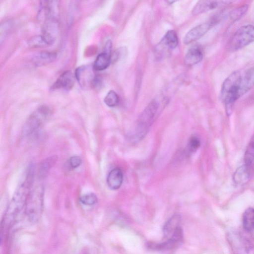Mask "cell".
Listing matches in <instances>:
<instances>
[{
  "instance_id": "obj_32",
  "label": "cell",
  "mask_w": 254,
  "mask_h": 254,
  "mask_svg": "<svg viewBox=\"0 0 254 254\" xmlns=\"http://www.w3.org/2000/svg\"><path fill=\"white\" fill-rule=\"evenodd\" d=\"M102 78L99 75H95L93 79L92 87L98 89L101 88L102 85Z\"/></svg>"
},
{
  "instance_id": "obj_27",
  "label": "cell",
  "mask_w": 254,
  "mask_h": 254,
  "mask_svg": "<svg viewBox=\"0 0 254 254\" xmlns=\"http://www.w3.org/2000/svg\"><path fill=\"white\" fill-rule=\"evenodd\" d=\"M80 201L85 205H93L96 204L98 199L94 193H89L82 195L79 198Z\"/></svg>"
},
{
  "instance_id": "obj_8",
  "label": "cell",
  "mask_w": 254,
  "mask_h": 254,
  "mask_svg": "<svg viewBox=\"0 0 254 254\" xmlns=\"http://www.w3.org/2000/svg\"><path fill=\"white\" fill-rule=\"evenodd\" d=\"M183 231L181 227L177 229L171 238L159 243H148V249L157 251H168L176 249L183 241Z\"/></svg>"
},
{
  "instance_id": "obj_5",
  "label": "cell",
  "mask_w": 254,
  "mask_h": 254,
  "mask_svg": "<svg viewBox=\"0 0 254 254\" xmlns=\"http://www.w3.org/2000/svg\"><path fill=\"white\" fill-rule=\"evenodd\" d=\"M52 111L47 106L37 108L28 118L23 126L22 134L29 135L38 129L51 116Z\"/></svg>"
},
{
  "instance_id": "obj_20",
  "label": "cell",
  "mask_w": 254,
  "mask_h": 254,
  "mask_svg": "<svg viewBox=\"0 0 254 254\" xmlns=\"http://www.w3.org/2000/svg\"><path fill=\"white\" fill-rule=\"evenodd\" d=\"M249 167L245 164L235 171L233 176V180L236 185L242 186L248 182L250 177Z\"/></svg>"
},
{
  "instance_id": "obj_28",
  "label": "cell",
  "mask_w": 254,
  "mask_h": 254,
  "mask_svg": "<svg viewBox=\"0 0 254 254\" xmlns=\"http://www.w3.org/2000/svg\"><path fill=\"white\" fill-rule=\"evenodd\" d=\"M200 144L199 138L196 136L192 135L189 140L188 149L191 152H195L199 148Z\"/></svg>"
},
{
  "instance_id": "obj_6",
  "label": "cell",
  "mask_w": 254,
  "mask_h": 254,
  "mask_svg": "<svg viewBox=\"0 0 254 254\" xmlns=\"http://www.w3.org/2000/svg\"><path fill=\"white\" fill-rule=\"evenodd\" d=\"M254 41V26L244 25L240 28L230 38L228 49L233 52L240 50Z\"/></svg>"
},
{
  "instance_id": "obj_14",
  "label": "cell",
  "mask_w": 254,
  "mask_h": 254,
  "mask_svg": "<svg viewBox=\"0 0 254 254\" xmlns=\"http://www.w3.org/2000/svg\"><path fill=\"white\" fill-rule=\"evenodd\" d=\"M56 1H43L39 11L38 16L44 22L56 20L58 14V5Z\"/></svg>"
},
{
  "instance_id": "obj_10",
  "label": "cell",
  "mask_w": 254,
  "mask_h": 254,
  "mask_svg": "<svg viewBox=\"0 0 254 254\" xmlns=\"http://www.w3.org/2000/svg\"><path fill=\"white\" fill-rule=\"evenodd\" d=\"M93 66L84 65L78 67L75 71V77L80 86L83 88L92 87L95 77Z\"/></svg>"
},
{
  "instance_id": "obj_13",
  "label": "cell",
  "mask_w": 254,
  "mask_h": 254,
  "mask_svg": "<svg viewBox=\"0 0 254 254\" xmlns=\"http://www.w3.org/2000/svg\"><path fill=\"white\" fill-rule=\"evenodd\" d=\"M112 44L110 40L108 41L104 47L103 52L97 57L94 64V70L101 71L106 69L111 62V49Z\"/></svg>"
},
{
  "instance_id": "obj_7",
  "label": "cell",
  "mask_w": 254,
  "mask_h": 254,
  "mask_svg": "<svg viewBox=\"0 0 254 254\" xmlns=\"http://www.w3.org/2000/svg\"><path fill=\"white\" fill-rule=\"evenodd\" d=\"M226 237L234 254H254V245L241 233L230 231Z\"/></svg>"
},
{
  "instance_id": "obj_26",
  "label": "cell",
  "mask_w": 254,
  "mask_h": 254,
  "mask_svg": "<svg viewBox=\"0 0 254 254\" xmlns=\"http://www.w3.org/2000/svg\"><path fill=\"white\" fill-rule=\"evenodd\" d=\"M248 9L247 5H241L234 9L230 14L231 18L234 21L240 19L247 12Z\"/></svg>"
},
{
  "instance_id": "obj_29",
  "label": "cell",
  "mask_w": 254,
  "mask_h": 254,
  "mask_svg": "<svg viewBox=\"0 0 254 254\" xmlns=\"http://www.w3.org/2000/svg\"><path fill=\"white\" fill-rule=\"evenodd\" d=\"M82 163V159L78 156H73L67 161L68 167L70 169H74L79 167Z\"/></svg>"
},
{
  "instance_id": "obj_3",
  "label": "cell",
  "mask_w": 254,
  "mask_h": 254,
  "mask_svg": "<svg viewBox=\"0 0 254 254\" xmlns=\"http://www.w3.org/2000/svg\"><path fill=\"white\" fill-rule=\"evenodd\" d=\"M159 105L157 101L153 100L141 113L135 128L127 137L131 142L139 141L145 136L154 120Z\"/></svg>"
},
{
  "instance_id": "obj_30",
  "label": "cell",
  "mask_w": 254,
  "mask_h": 254,
  "mask_svg": "<svg viewBox=\"0 0 254 254\" xmlns=\"http://www.w3.org/2000/svg\"><path fill=\"white\" fill-rule=\"evenodd\" d=\"M127 52V49L126 47H121L116 51L115 52L113 57V60H119L122 58H124L126 56V53Z\"/></svg>"
},
{
  "instance_id": "obj_23",
  "label": "cell",
  "mask_w": 254,
  "mask_h": 254,
  "mask_svg": "<svg viewBox=\"0 0 254 254\" xmlns=\"http://www.w3.org/2000/svg\"><path fill=\"white\" fill-rule=\"evenodd\" d=\"M242 222L245 230L251 232L254 230V208L249 207L245 211Z\"/></svg>"
},
{
  "instance_id": "obj_16",
  "label": "cell",
  "mask_w": 254,
  "mask_h": 254,
  "mask_svg": "<svg viewBox=\"0 0 254 254\" xmlns=\"http://www.w3.org/2000/svg\"><path fill=\"white\" fill-rule=\"evenodd\" d=\"M74 80L75 77L72 73L69 70L65 71L60 75L51 88L52 90H69L74 85Z\"/></svg>"
},
{
  "instance_id": "obj_12",
  "label": "cell",
  "mask_w": 254,
  "mask_h": 254,
  "mask_svg": "<svg viewBox=\"0 0 254 254\" xmlns=\"http://www.w3.org/2000/svg\"><path fill=\"white\" fill-rule=\"evenodd\" d=\"M231 0H200L198 1L192 10L193 15H197L208 11L223 6L233 2Z\"/></svg>"
},
{
  "instance_id": "obj_11",
  "label": "cell",
  "mask_w": 254,
  "mask_h": 254,
  "mask_svg": "<svg viewBox=\"0 0 254 254\" xmlns=\"http://www.w3.org/2000/svg\"><path fill=\"white\" fill-rule=\"evenodd\" d=\"M216 20L214 18L192 28L184 37V43L188 44L201 37L214 25Z\"/></svg>"
},
{
  "instance_id": "obj_15",
  "label": "cell",
  "mask_w": 254,
  "mask_h": 254,
  "mask_svg": "<svg viewBox=\"0 0 254 254\" xmlns=\"http://www.w3.org/2000/svg\"><path fill=\"white\" fill-rule=\"evenodd\" d=\"M58 24L56 20L44 22L41 36L47 46L51 45L54 42L58 33Z\"/></svg>"
},
{
  "instance_id": "obj_24",
  "label": "cell",
  "mask_w": 254,
  "mask_h": 254,
  "mask_svg": "<svg viewBox=\"0 0 254 254\" xmlns=\"http://www.w3.org/2000/svg\"><path fill=\"white\" fill-rule=\"evenodd\" d=\"M254 161V134L251 138L248 145L247 147L245 155V164L248 166H250Z\"/></svg>"
},
{
  "instance_id": "obj_9",
  "label": "cell",
  "mask_w": 254,
  "mask_h": 254,
  "mask_svg": "<svg viewBox=\"0 0 254 254\" xmlns=\"http://www.w3.org/2000/svg\"><path fill=\"white\" fill-rule=\"evenodd\" d=\"M178 39L174 30L167 32L156 48V56L161 59L169 51L173 50L178 45Z\"/></svg>"
},
{
  "instance_id": "obj_31",
  "label": "cell",
  "mask_w": 254,
  "mask_h": 254,
  "mask_svg": "<svg viewBox=\"0 0 254 254\" xmlns=\"http://www.w3.org/2000/svg\"><path fill=\"white\" fill-rule=\"evenodd\" d=\"M9 22H4L3 24L1 25L0 27V41L1 43V41L2 40V38L4 39L5 36H6V34L8 32L9 28L10 27Z\"/></svg>"
},
{
  "instance_id": "obj_33",
  "label": "cell",
  "mask_w": 254,
  "mask_h": 254,
  "mask_svg": "<svg viewBox=\"0 0 254 254\" xmlns=\"http://www.w3.org/2000/svg\"><path fill=\"white\" fill-rule=\"evenodd\" d=\"M252 232V236H253V238L254 239V230L252 232Z\"/></svg>"
},
{
  "instance_id": "obj_21",
  "label": "cell",
  "mask_w": 254,
  "mask_h": 254,
  "mask_svg": "<svg viewBox=\"0 0 254 254\" xmlns=\"http://www.w3.org/2000/svg\"><path fill=\"white\" fill-rule=\"evenodd\" d=\"M202 58L201 50L199 47L195 46L188 50L185 57V62L187 64L192 65L200 62Z\"/></svg>"
},
{
  "instance_id": "obj_18",
  "label": "cell",
  "mask_w": 254,
  "mask_h": 254,
  "mask_svg": "<svg viewBox=\"0 0 254 254\" xmlns=\"http://www.w3.org/2000/svg\"><path fill=\"white\" fill-rule=\"evenodd\" d=\"M181 215L176 214L165 223L163 229V235L165 239L171 238L175 231L181 226Z\"/></svg>"
},
{
  "instance_id": "obj_4",
  "label": "cell",
  "mask_w": 254,
  "mask_h": 254,
  "mask_svg": "<svg viewBox=\"0 0 254 254\" xmlns=\"http://www.w3.org/2000/svg\"><path fill=\"white\" fill-rule=\"evenodd\" d=\"M44 189L39 185L30 190L26 199L24 211L27 219L31 223L37 222L43 210Z\"/></svg>"
},
{
  "instance_id": "obj_25",
  "label": "cell",
  "mask_w": 254,
  "mask_h": 254,
  "mask_svg": "<svg viewBox=\"0 0 254 254\" xmlns=\"http://www.w3.org/2000/svg\"><path fill=\"white\" fill-rule=\"evenodd\" d=\"M104 103L110 107H114L118 105L119 98L118 94L113 90H110L104 99Z\"/></svg>"
},
{
  "instance_id": "obj_22",
  "label": "cell",
  "mask_w": 254,
  "mask_h": 254,
  "mask_svg": "<svg viewBox=\"0 0 254 254\" xmlns=\"http://www.w3.org/2000/svg\"><path fill=\"white\" fill-rule=\"evenodd\" d=\"M57 159L58 157L57 156H52L43 160L39 166V177L41 178L45 177L51 168L56 164Z\"/></svg>"
},
{
  "instance_id": "obj_2",
  "label": "cell",
  "mask_w": 254,
  "mask_h": 254,
  "mask_svg": "<svg viewBox=\"0 0 254 254\" xmlns=\"http://www.w3.org/2000/svg\"><path fill=\"white\" fill-rule=\"evenodd\" d=\"M244 77V71H235L222 84L221 95L228 115H231L235 102L249 91Z\"/></svg>"
},
{
  "instance_id": "obj_1",
  "label": "cell",
  "mask_w": 254,
  "mask_h": 254,
  "mask_svg": "<svg viewBox=\"0 0 254 254\" xmlns=\"http://www.w3.org/2000/svg\"><path fill=\"white\" fill-rule=\"evenodd\" d=\"M33 174V168L31 166L24 180L17 189L8 205L1 223V242L20 212L25 207L27 196L31 190Z\"/></svg>"
},
{
  "instance_id": "obj_17",
  "label": "cell",
  "mask_w": 254,
  "mask_h": 254,
  "mask_svg": "<svg viewBox=\"0 0 254 254\" xmlns=\"http://www.w3.org/2000/svg\"><path fill=\"white\" fill-rule=\"evenodd\" d=\"M123 173L119 168L112 169L109 173L107 178L108 187L113 190L119 189L123 183Z\"/></svg>"
},
{
  "instance_id": "obj_19",
  "label": "cell",
  "mask_w": 254,
  "mask_h": 254,
  "mask_svg": "<svg viewBox=\"0 0 254 254\" xmlns=\"http://www.w3.org/2000/svg\"><path fill=\"white\" fill-rule=\"evenodd\" d=\"M57 58V54L48 51L41 52L33 56L32 62L37 66H41L53 62Z\"/></svg>"
}]
</instances>
